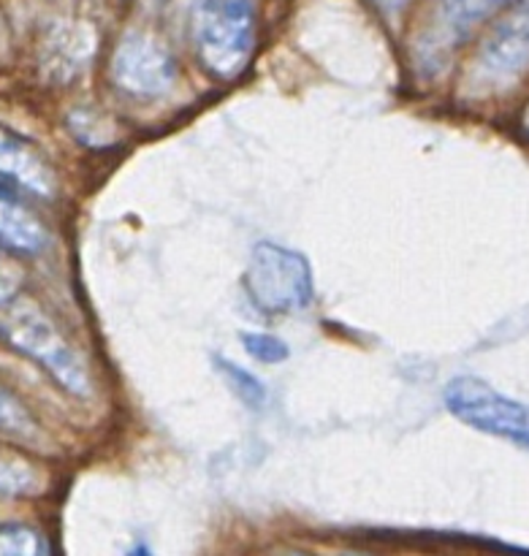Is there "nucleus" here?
Segmentation results:
<instances>
[{"label": "nucleus", "mask_w": 529, "mask_h": 556, "mask_svg": "<svg viewBox=\"0 0 529 556\" xmlns=\"http://www.w3.org/2000/svg\"><path fill=\"white\" fill-rule=\"evenodd\" d=\"M0 242L33 253L43 244V226L9 193L0 188Z\"/></svg>", "instance_id": "nucleus-9"}, {"label": "nucleus", "mask_w": 529, "mask_h": 556, "mask_svg": "<svg viewBox=\"0 0 529 556\" xmlns=\"http://www.w3.org/2000/svg\"><path fill=\"white\" fill-rule=\"evenodd\" d=\"M215 367L217 372L223 375V380L228 383V389L234 391V396H237L244 407L261 410V407L266 405V389L253 372H248L244 367H239V364L228 362V358L223 356H215Z\"/></svg>", "instance_id": "nucleus-11"}, {"label": "nucleus", "mask_w": 529, "mask_h": 556, "mask_svg": "<svg viewBox=\"0 0 529 556\" xmlns=\"http://www.w3.org/2000/svg\"><path fill=\"white\" fill-rule=\"evenodd\" d=\"M244 291H248L250 302L266 315L302 313L313 302V269L297 250H288L275 242H261L250 255L248 271H244Z\"/></svg>", "instance_id": "nucleus-3"}, {"label": "nucleus", "mask_w": 529, "mask_h": 556, "mask_svg": "<svg viewBox=\"0 0 529 556\" xmlns=\"http://www.w3.org/2000/svg\"><path fill=\"white\" fill-rule=\"evenodd\" d=\"M242 345L250 358L261 364H280L288 358V345L275 334H264V331H242Z\"/></svg>", "instance_id": "nucleus-13"}, {"label": "nucleus", "mask_w": 529, "mask_h": 556, "mask_svg": "<svg viewBox=\"0 0 529 556\" xmlns=\"http://www.w3.org/2000/svg\"><path fill=\"white\" fill-rule=\"evenodd\" d=\"M373 3L378 5L380 14H383V16H396L402 9H405L407 0H373Z\"/></svg>", "instance_id": "nucleus-16"}, {"label": "nucleus", "mask_w": 529, "mask_h": 556, "mask_svg": "<svg viewBox=\"0 0 529 556\" xmlns=\"http://www.w3.org/2000/svg\"><path fill=\"white\" fill-rule=\"evenodd\" d=\"M525 71H529V0H519L481 43L467 85L476 92L503 90Z\"/></svg>", "instance_id": "nucleus-6"}, {"label": "nucleus", "mask_w": 529, "mask_h": 556, "mask_svg": "<svg viewBox=\"0 0 529 556\" xmlns=\"http://www.w3.org/2000/svg\"><path fill=\"white\" fill-rule=\"evenodd\" d=\"M5 49H9V27H5L3 14H0V58L5 54Z\"/></svg>", "instance_id": "nucleus-17"}, {"label": "nucleus", "mask_w": 529, "mask_h": 556, "mask_svg": "<svg viewBox=\"0 0 529 556\" xmlns=\"http://www.w3.org/2000/svg\"><path fill=\"white\" fill-rule=\"evenodd\" d=\"M0 177L38 195H52L54 190V177L43 157L5 130H0Z\"/></svg>", "instance_id": "nucleus-8"}, {"label": "nucleus", "mask_w": 529, "mask_h": 556, "mask_svg": "<svg viewBox=\"0 0 529 556\" xmlns=\"http://www.w3.org/2000/svg\"><path fill=\"white\" fill-rule=\"evenodd\" d=\"M525 125H527V130H529V109L525 112Z\"/></svg>", "instance_id": "nucleus-18"}, {"label": "nucleus", "mask_w": 529, "mask_h": 556, "mask_svg": "<svg viewBox=\"0 0 529 556\" xmlns=\"http://www.w3.org/2000/svg\"><path fill=\"white\" fill-rule=\"evenodd\" d=\"M190 36L204 68L234 79L250 63L255 47V16L250 0H196Z\"/></svg>", "instance_id": "nucleus-2"}, {"label": "nucleus", "mask_w": 529, "mask_h": 556, "mask_svg": "<svg viewBox=\"0 0 529 556\" xmlns=\"http://www.w3.org/2000/svg\"><path fill=\"white\" fill-rule=\"evenodd\" d=\"M41 489V472L22 454L0 451V494H36Z\"/></svg>", "instance_id": "nucleus-10"}, {"label": "nucleus", "mask_w": 529, "mask_h": 556, "mask_svg": "<svg viewBox=\"0 0 529 556\" xmlns=\"http://www.w3.org/2000/svg\"><path fill=\"white\" fill-rule=\"evenodd\" d=\"M49 554L47 541L41 532L22 525L0 527V556H38Z\"/></svg>", "instance_id": "nucleus-12"}, {"label": "nucleus", "mask_w": 529, "mask_h": 556, "mask_svg": "<svg viewBox=\"0 0 529 556\" xmlns=\"http://www.w3.org/2000/svg\"><path fill=\"white\" fill-rule=\"evenodd\" d=\"M0 429L16 434L36 432V421H33L30 413H27L25 407H22V402L16 400V396H11L3 386H0Z\"/></svg>", "instance_id": "nucleus-14"}, {"label": "nucleus", "mask_w": 529, "mask_h": 556, "mask_svg": "<svg viewBox=\"0 0 529 556\" xmlns=\"http://www.w3.org/2000/svg\"><path fill=\"white\" fill-rule=\"evenodd\" d=\"M16 282H20V271H14L3 258H0V304H3L5 299H11L9 293L14 291Z\"/></svg>", "instance_id": "nucleus-15"}, {"label": "nucleus", "mask_w": 529, "mask_h": 556, "mask_svg": "<svg viewBox=\"0 0 529 556\" xmlns=\"http://www.w3.org/2000/svg\"><path fill=\"white\" fill-rule=\"evenodd\" d=\"M445 407L478 432L511 440L529 451V405L500 394L478 378H456L445 386Z\"/></svg>", "instance_id": "nucleus-5"}, {"label": "nucleus", "mask_w": 529, "mask_h": 556, "mask_svg": "<svg viewBox=\"0 0 529 556\" xmlns=\"http://www.w3.org/2000/svg\"><path fill=\"white\" fill-rule=\"evenodd\" d=\"M112 79L130 96H166L177 81V63L158 38L130 33L119 41L112 58Z\"/></svg>", "instance_id": "nucleus-7"}, {"label": "nucleus", "mask_w": 529, "mask_h": 556, "mask_svg": "<svg viewBox=\"0 0 529 556\" xmlns=\"http://www.w3.org/2000/svg\"><path fill=\"white\" fill-rule=\"evenodd\" d=\"M0 334L11 348L41 364L54 383L76 396L90 394V372L85 358L60 334L58 326L33 302H9L0 307Z\"/></svg>", "instance_id": "nucleus-1"}, {"label": "nucleus", "mask_w": 529, "mask_h": 556, "mask_svg": "<svg viewBox=\"0 0 529 556\" xmlns=\"http://www.w3.org/2000/svg\"><path fill=\"white\" fill-rule=\"evenodd\" d=\"M508 3L514 0H434L413 47L418 74L432 76L443 68L449 54H454L483 22L500 14Z\"/></svg>", "instance_id": "nucleus-4"}]
</instances>
